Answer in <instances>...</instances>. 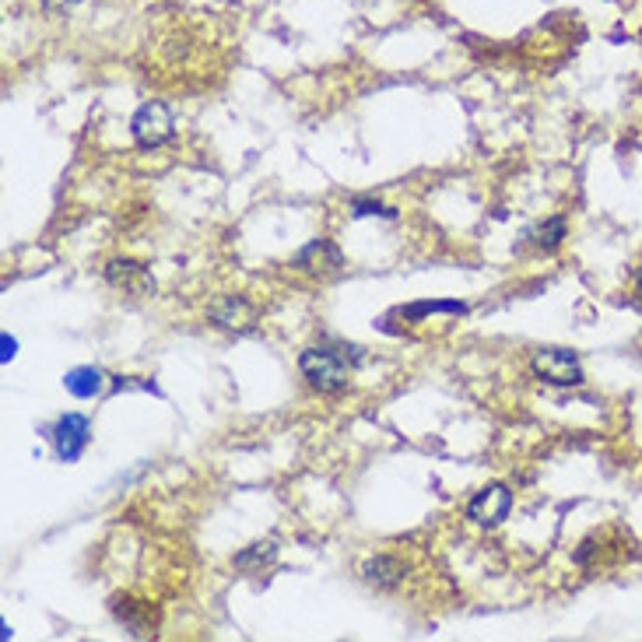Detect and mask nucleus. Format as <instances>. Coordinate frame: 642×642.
<instances>
[{
  "mask_svg": "<svg viewBox=\"0 0 642 642\" xmlns=\"http://www.w3.org/2000/svg\"><path fill=\"white\" fill-rule=\"evenodd\" d=\"M299 372L313 390L320 393H341L351 383V365L337 348L327 344H313L299 355Z\"/></svg>",
  "mask_w": 642,
  "mask_h": 642,
  "instance_id": "nucleus-1",
  "label": "nucleus"
},
{
  "mask_svg": "<svg viewBox=\"0 0 642 642\" xmlns=\"http://www.w3.org/2000/svg\"><path fill=\"white\" fill-rule=\"evenodd\" d=\"M530 372H534L541 383H551V386H583L586 383L583 362H579V355L569 348L537 351L534 362H530Z\"/></svg>",
  "mask_w": 642,
  "mask_h": 642,
  "instance_id": "nucleus-2",
  "label": "nucleus"
},
{
  "mask_svg": "<svg viewBox=\"0 0 642 642\" xmlns=\"http://www.w3.org/2000/svg\"><path fill=\"white\" fill-rule=\"evenodd\" d=\"M130 134H134L137 148H162V144L172 141V134H176L172 109L162 106V102H144L134 113V120H130Z\"/></svg>",
  "mask_w": 642,
  "mask_h": 642,
  "instance_id": "nucleus-3",
  "label": "nucleus"
},
{
  "mask_svg": "<svg viewBox=\"0 0 642 642\" xmlns=\"http://www.w3.org/2000/svg\"><path fill=\"white\" fill-rule=\"evenodd\" d=\"M509 513H513V492H509L506 485H485L481 492H474L471 502H467V520H471L474 527H485V530L506 523Z\"/></svg>",
  "mask_w": 642,
  "mask_h": 642,
  "instance_id": "nucleus-4",
  "label": "nucleus"
},
{
  "mask_svg": "<svg viewBox=\"0 0 642 642\" xmlns=\"http://www.w3.org/2000/svg\"><path fill=\"white\" fill-rule=\"evenodd\" d=\"M50 439L57 457L64 460V464H74V460H81V453L88 450V443H92V421H88L85 414H64V418L53 425Z\"/></svg>",
  "mask_w": 642,
  "mask_h": 642,
  "instance_id": "nucleus-5",
  "label": "nucleus"
},
{
  "mask_svg": "<svg viewBox=\"0 0 642 642\" xmlns=\"http://www.w3.org/2000/svg\"><path fill=\"white\" fill-rule=\"evenodd\" d=\"M292 267L309 274V278H330V274H337L344 267V253L341 246H334L330 239H313V243H306L295 253Z\"/></svg>",
  "mask_w": 642,
  "mask_h": 642,
  "instance_id": "nucleus-6",
  "label": "nucleus"
},
{
  "mask_svg": "<svg viewBox=\"0 0 642 642\" xmlns=\"http://www.w3.org/2000/svg\"><path fill=\"white\" fill-rule=\"evenodd\" d=\"M207 320L222 330L246 334V330L257 327V306H253L250 299H243V295H218V299L207 306Z\"/></svg>",
  "mask_w": 642,
  "mask_h": 642,
  "instance_id": "nucleus-7",
  "label": "nucleus"
},
{
  "mask_svg": "<svg viewBox=\"0 0 642 642\" xmlns=\"http://www.w3.org/2000/svg\"><path fill=\"white\" fill-rule=\"evenodd\" d=\"M106 281L123 295H134V299H144V295L155 292V278L144 264L137 260H127V257H116L106 264Z\"/></svg>",
  "mask_w": 642,
  "mask_h": 642,
  "instance_id": "nucleus-8",
  "label": "nucleus"
},
{
  "mask_svg": "<svg viewBox=\"0 0 642 642\" xmlns=\"http://www.w3.org/2000/svg\"><path fill=\"white\" fill-rule=\"evenodd\" d=\"M362 579L376 590H393V586L404 583V565L393 555H372L362 562Z\"/></svg>",
  "mask_w": 642,
  "mask_h": 642,
  "instance_id": "nucleus-9",
  "label": "nucleus"
},
{
  "mask_svg": "<svg viewBox=\"0 0 642 642\" xmlns=\"http://www.w3.org/2000/svg\"><path fill=\"white\" fill-rule=\"evenodd\" d=\"M527 239H530V246L534 250H544V253H551V250H558V246L569 239V222L565 218H544L541 225H534V229L527 232Z\"/></svg>",
  "mask_w": 642,
  "mask_h": 642,
  "instance_id": "nucleus-10",
  "label": "nucleus"
},
{
  "mask_svg": "<svg viewBox=\"0 0 642 642\" xmlns=\"http://www.w3.org/2000/svg\"><path fill=\"white\" fill-rule=\"evenodd\" d=\"M274 558H278V544L253 541V544H246L236 558H232V565H236L239 572H264L267 565H274Z\"/></svg>",
  "mask_w": 642,
  "mask_h": 642,
  "instance_id": "nucleus-11",
  "label": "nucleus"
},
{
  "mask_svg": "<svg viewBox=\"0 0 642 642\" xmlns=\"http://www.w3.org/2000/svg\"><path fill=\"white\" fill-rule=\"evenodd\" d=\"M467 313V302L457 299H428V302H411V306L400 309V316L411 323L425 320V316H464Z\"/></svg>",
  "mask_w": 642,
  "mask_h": 642,
  "instance_id": "nucleus-12",
  "label": "nucleus"
},
{
  "mask_svg": "<svg viewBox=\"0 0 642 642\" xmlns=\"http://www.w3.org/2000/svg\"><path fill=\"white\" fill-rule=\"evenodd\" d=\"M102 372L99 369H92V365H81V369H71L64 376V386H67V393L71 397H78V400H92L95 393L102 390Z\"/></svg>",
  "mask_w": 642,
  "mask_h": 642,
  "instance_id": "nucleus-13",
  "label": "nucleus"
},
{
  "mask_svg": "<svg viewBox=\"0 0 642 642\" xmlns=\"http://www.w3.org/2000/svg\"><path fill=\"white\" fill-rule=\"evenodd\" d=\"M351 214L355 218H386V222H393L397 218V211L393 207H386V204H379V200H351Z\"/></svg>",
  "mask_w": 642,
  "mask_h": 642,
  "instance_id": "nucleus-14",
  "label": "nucleus"
},
{
  "mask_svg": "<svg viewBox=\"0 0 642 642\" xmlns=\"http://www.w3.org/2000/svg\"><path fill=\"white\" fill-rule=\"evenodd\" d=\"M46 11H53V15H67V11H74L81 4V0H39Z\"/></svg>",
  "mask_w": 642,
  "mask_h": 642,
  "instance_id": "nucleus-15",
  "label": "nucleus"
},
{
  "mask_svg": "<svg viewBox=\"0 0 642 642\" xmlns=\"http://www.w3.org/2000/svg\"><path fill=\"white\" fill-rule=\"evenodd\" d=\"M0 348H4V351H0V358H4V362H11V358L18 355V341H15L11 334L0 337Z\"/></svg>",
  "mask_w": 642,
  "mask_h": 642,
  "instance_id": "nucleus-16",
  "label": "nucleus"
},
{
  "mask_svg": "<svg viewBox=\"0 0 642 642\" xmlns=\"http://www.w3.org/2000/svg\"><path fill=\"white\" fill-rule=\"evenodd\" d=\"M635 288H639V295H642V271L635 274Z\"/></svg>",
  "mask_w": 642,
  "mask_h": 642,
  "instance_id": "nucleus-17",
  "label": "nucleus"
}]
</instances>
